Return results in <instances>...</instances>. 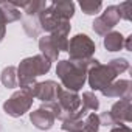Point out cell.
<instances>
[{
    "mask_svg": "<svg viewBox=\"0 0 132 132\" xmlns=\"http://www.w3.org/2000/svg\"><path fill=\"white\" fill-rule=\"evenodd\" d=\"M130 81L129 79H117L112 84H109L104 90H101V93L107 98H126L130 96Z\"/></svg>",
    "mask_w": 132,
    "mask_h": 132,
    "instance_id": "11",
    "label": "cell"
},
{
    "mask_svg": "<svg viewBox=\"0 0 132 132\" xmlns=\"http://www.w3.org/2000/svg\"><path fill=\"white\" fill-rule=\"evenodd\" d=\"M30 120L33 123L34 127L40 129V130H48L53 127L56 118L54 115L48 110V109H44V107H39L33 112H30Z\"/></svg>",
    "mask_w": 132,
    "mask_h": 132,
    "instance_id": "10",
    "label": "cell"
},
{
    "mask_svg": "<svg viewBox=\"0 0 132 132\" xmlns=\"http://www.w3.org/2000/svg\"><path fill=\"white\" fill-rule=\"evenodd\" d=\"M110 132H132V129L127 124H118V126L110 127Z\"/></svg>",
    "mask_w": 132,
    "mask_h": 132,
    "instance_id": "24",
    "label": "cell"
},
{
    "mask_svg": "<svg viewBox=\"0 0 132 132\" xmlns=\"http://www.w3.org/2000/svg\"><path fill=\"white\" fill-rule=\"evenodd\" d=\"M0 81L6 89L17 87V67H14V65L5 67L2 72V76H0Z\"/></svg>",
    "mask_w": 132,
    "mask_h": 132,
    "instance_id": "16",
    "label": "cell"
},
{
    "mask_svg": "<svg viewBox=\"0 0 132 132\" xmlns=\"http://www.w3.org/2000/svg\"><path fill=\"white\" fill-rule=\"evenodd\" d=\"M57 82L48 79V81H42V82H36L31 87V93L36 100L42 101V103H48L53 101L56 96V90H57Z\"/></svg>",
    "mask_w": 132,
    "mask_h": 132,
    "instance_id": "9",
    "label": "cell"
},
{
    "mask_svg": "<svg viewBox=\"0 0 132 132\" xmlns=\"http://www.w3.org/2000/svg\"><path fill=\"white\" fill-rule=\"evenodd\" d=\"M0 10L3 13V17H5V22L10 23V22H16L22 17V13L19 8L14 6V3L11 2H0Z\"/></svg>",
    "mask_w": 132,
    "mask_h": 132,
    "instance_id": "15",
    "label": "cell"
},
{
    "mask_svg": "<svg viewBox=\"0 0 132 132\" xmlns=\"http://www.w3.org/2000/svg\"><path fill=\"white\" fill-rule=\"evenodd\" d=\"M33 101H34V96L31 93V87L20 89V90L14 92L11 95V98L3 103V110L6 115H10L13 118H19L31 109Z\"/></svg>",
    "mask_w": 132,
    "mask_h": 132,
    "instance_id": "4",
    "label": "cell"
},
{
    "mask_svg": "<svg viewBox=\"0 0 132 132\" xmlns=\"http://www.w3.org/2000/svg\"><path fill=\"white\" fill-rule=\"evenodd\" d=\"M129 70V61L124 57H117L109 61V64H98L87 73V81L92 90H104L109 84L115 81L118 75Z\"/></svg>",
    "mask_w": 132,
    "mask_h": 132,
    "instance_id": "2",
    "label": "cell"
},
{
    "mask_svg": "<svg viewBox=\"0 0 132 132\" xmlns=\"http://www.w3.org/2000/svg\"><path fill=\"white\" fill-rule=\"evenodd\" d=\"M76 132H84V130H82V129H81V130H76Z\"/></svg>",
    "mask_w": 132,
    "mask_h": 132,
    "instance_id": "25",
    "label": "cell"
},
{
    "mask_svg": "<svg viewBox=\"0 0 132 132\" xmlns=\"http://www.w3.org/2000/svg\"><path fill=\"white\" fill-rule=\"evenodd\" d=\"M96 50L95 42L87 34H76L69 40V54L70 59H89L93 57V53Z\"/></svg>",
    "mask_w": 132,
    "mask_h": 132,
    "instance_id": "5",
    "label": "cell"
},
{
    "mask_svg": "<svg viewBox=\"0 0 132 132\" xmlns=\"http://www.w3.org/2000/svg\"><path fill=\"white\" fill-rule=\"evenodd\" d=\"M61 127L65 132H76L84 127V120H65V121H62Z\"/></svg>",
    "mask_w": 132,
    "mask_h": 132,
    "instance_id": "21",
    "label": "cell"
},
{
    "mask_svg": "<svg viewBox=\"0 0 132 132\" xmlns=\"http://www.w3.org/2000/svg\"><path fill=\"white\" fill-rule=\"evenodd\" d=\"M62 20H69L73 17L75 14V3L73 2H69V0H61V2H51L48 5Z\"/></svg>",
    "mask_w": 132,
    "mask_h": 132,
    "instance_id": "12",
    "label": "cell"
},
{
    "mask_svg": "<svg viewBox=\"0 0 132 132\" xmlns=\"http://www.w3.org/2000/svg\"><path fill=\"white\" fill-rule=\"evenodd\" d=\"M112 118L115 120L117 124H127L132 121V101L130 96L121 98L120 101H117L112 109L109 110Z\"/></svg>",
    "mask_w": 132,
    "mask_h": 132,
    "instance_id": "8",
    "label": "cell"
},
{
    "mask_svg": "<svg viewBox=\"0 0 132 132\" xmlns=\"http://www.w3.org/2000/svg\"><path fill=\"white\" fill-rule=\"evenodd\" d=\"M81 107L90 113V112H96L100 109V100L96 98V95L93 92H84L81 96Z\"/></svg>",
    "mask_w": 132,
    "mask_h": 132,
    "instance_id": "17",
    "label": "cell"
},
{
    "mask_svg": "<svg viewBox=\"0 0 132 132\" xmlns=\"http://www.w3.org/2000/svg\"><path fill=\"white\" fill-rule=\"evenodd\" d=\"M5 33H6V22H5V17H3V13L0 10V42L3 40L5 37Z\"/></svg>",
    "mask_w": 132,
    "mask_h": 132,
    "instance_id": "23",
    "label": "cell"
},
{
    "mask_svg": "<svg viewBox=\"0 0 132 132\" xmlns=\"http://www.w3.org/2000/svg\"><path fill=\"white\" fill-rule=\"evenodd\" d=\"M39 20V27L42 31H47V33H54V31H59V30H70V22L69 20H62L50 6H47L37 17Z\"/></svg>",
    "mask_w": 132,
    "mask_h": 132,
    "instance_id": "7",
    "label": "cell"
},
{
    "mask_svg": "<svg viewBox=\"0 0 132 132\" xmlns=\"http://www.w3.org/2000/svg\"><path fill=\"white\" fill-rule=\"evenodd\" d=\"M39 50H40V54H44L50 62H54L59 57V50L51 42L50 36H44L39 39Z\"/></svg>",
    "mask_w": 132,
    "mask_h": 132,
    "instance_id": "13",
    "label": "cell"
},
{
    "mask_svg": "<svg viewBox=\"0 0 132 132\" xmlns=\"http://www.w3.org/2000/svg\"><path fill=\"white\" fill-rule=\"evenodd\" d=\"M120 11H118V6L117 5H110L107 6L92 23V28L96 34L100 36H106L107 33H110L115 25L120 22Z\"/></svg>",
    "mask_w": 132,
    "mask_h": 132,
    "instance_id": "6",
    "label": "cell"
},
{
    "mask_svg": "<svg viewBox=\"0 0 132 132\" xmlns=\"http://www.w3.org/2000/svg\"><path fill=\"white\" fill-rule=\"evenodd\" d=\"M100 126L101 124H100L98 113L90 112V113L86 115V118H84V127H82L84 132H98L100 130Z\"/></svg>",
    "mask_w": 132,
    "mask_h": 132,
    "instance_id": "20",
    "label": "cell"
},
{
    "mask_svg": "<svg viewBox=\"0 0 132 132\" xmlns=\"http://www.w3.org/2000/svg\"><path fill=\"white\" fill-rule=\"evenodd\" d=\"M98 64H101L95 57L89 59H64L57 62L56 67V75L59 76L62 87L72 90V92H79L86 81H87V73L90 69L96 67Z\"/></svg>",
    "mask_w": 132,
    "mask_h": 132,
    "instance_id": "1",
    "label": "cell"
},
{
    "mask_svg": "<svg viewBox=\"0 0 132 132\" xmlns=\"http://www.w3.org/2000/svg\"><path fill=\"white\" fill-rule=\"evenodd\" d=\"M117 6H118V11H120V17L129 22L132 19V2H123Z\"/></svg>",
    "mask_w": 132,
    "mask_h": 132,
    "instance_id": "22",
    "label": "cell"
},
{
    "mask_svg": "<svg viewBox=\"0 0 132 132\" xmlns=\"http://www.w3.org/2000/svg\"><path fill=\"white\" fill-rule=\"evenodd\" d=\"M124 47V36L120 31H110L104 36V48L107 51H120Z\"/></svg>",
    "mask_w": 132,
    "mask_h": 132,
    "instance_id": "14",
    "label": "cell"
},
{
    "mask_svg": "<svg viewBox=\"0 0 132 132\" xmlns=\"http://www.w3.org/2000/svg\"><path fill=\"white\" fill-rule=\"evenodd\" d=\"M51 62L44 54H34L25 57L17 67V86L20 89H30L36 84V78L48 73Z\"/></svg>",
    "mask_w": 132,
    "mask_h": 132,
    "instance_id": "3",
    "label": "cell"
},
{
    "mask_svg": "<svg viewBox=\"0 0 132 132\" xmlns=\"http://www.w3.org/2000/svg\"><path fill=\"white\" fill-rule=\"evenodd\" d=\"M79 6H81V10H82V13L84 14H87V16H95V14H98L100 13V10L103 8V3L100 2V0H81L79 2Z\"/></svg>",
    "mask_w": 132,
    "mask_h": 132,
    "instance_id": "19",
    "label": "cell"
},
{
    "mask_svg": "<svg viewBox=\"0 0 132 132\" xmlns=\"http://www.w3.org/2000/svg\"><path fill=\"white\" fill-rule=\"evenodd\" d=\"M23 30H25V33L30 36V37H37L39 34H40V27H39V20H37V17H31V16H25L23 17Z\"/></svg>",
    "mask_w": 132,
    "mask_h": 132,
    "instance_id": "18",
    "label": "cell"
}]
</instances>
